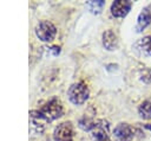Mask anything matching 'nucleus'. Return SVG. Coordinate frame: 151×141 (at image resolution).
<instances>
[{
	"mask_svg": "<svg viewBox=\"0 0 151 141\" xmlns=\"http://www.w3.org/2000/svg\"><path fill=\"white\" fill-rule=\"evenodd\" d=\"M47 121L41 116L39 110H31L29 111V133L33 135L41 134L45 129Z\"/></svg>",
	"mask_w": 151,
	"mask_h": 141,
	"instance_id": "5",
	"label": "nucleus"
},
{
	"mask_svg": "<svg viewBox=\"0 0 151 141\" xmlns=\"http://www.w3.org/2000/svg\"><path fill=\"white\" fill-rule=\"evenodd\" d=\"M151 24V4L145 6L142 12L139 13L138 18H137V24H136V30L137 32H142L143 30H145L149 25Z\"/></svg>",
	"mask_w": 151,
	"mask_h": 141,
	"instance_id": "9",
	"label": "nucleus"
},
{
	"mask_svg": "<svg viewBox=\"0 0 151 141\" xmlns=\"http://www.w3.org/2000/svg\"><path fill=\"white\" fill-rule=\"evenodd\" d=\"M109 124L105 121H96L91 128L93 141H111L107 135Z\"/></svg>",
	"mask_w": 151,
	"mask_h": 141,
	"instance_id": "7",
	"label": "nucleus"
},
{
	"mask_svg": "<svg viewBox=\"0 0 151 141\" xmlns=\"http://www.w3.org/2000/svg\"><path fill=\"white\" fill-rule=\"evenodd\" d=\"M131 7H132V1L129 0L113 1L111 5V13L114 18H124L127 15Z\"/></svg>",
	"mask_w": 151,
	"mask_h": 141,
	"instance_id": "8",
	"label": "nucleus"
},
{
	"mask_svg": "<svg viewBox=\"0 0 151 141\" xmlns=\"http://www.w3.org/2000/svg\"><path fill=\"white\" fill-rule=\"evenodd\" d=\"M145 128H146V129H149V130H151V124H146V126H145Z\"/></svg>",
	"mask_w": 151,
	"mask_h": 141,
	"instance_id": "14",
	"label": "nucleus"
},
{
	"mask_svg": "<svg viewBox=\"0 0 151 141\" xmlns=\"http://www.w3.org/2000/svg\"><path fill=\"white\" fill-rule=\"evenodd\" d=\"M138 114L144 120H151V102L144 101L138 107Z\"/></svg>",
	"mask_w": 151,
	"mask_h": 141,
	"instance_id": "12",
	"label": "nucleus"
},
{
	"mask_svg": "<svg viewBox=\"0 0 151 141\" xmlns=\"http://www.w3.org/2000/svg\"><path fill=\"white\" fill-rule=\"evenodd\" d=\"M103 45L106 50H116L118 47V38L117 34L112 30H107L103 33Z\"/></svg>",
	"mask_w": 151,
	"mask_h": 141,
	"instance_id": "10",
	"label": "nucleus"
},
{
	"mask_svg": "<svg viewBox=\"0 0 151 141\" xmlns=\"http://www.w3.org/2000/svg\"><path fill=\"white\" fill-rule=\"evenodd\" d=\"M54 141H73L74 140V128L71 122H63L54 128L53 132Z\"/></svg>",
	"mask_w": 151,
	"mask_h": 141,
	"instance_id": "4",
	"label": "nucleus"
},
{
	"mask_svg": "<svg viewBox=\"0 0 151 141\" xmlns=\"http://www.w3.org/2000/svg\"><path fill=\"white\" fill-rule=\"evenodd\" d=\"M35 34L42 41H52L57 36V27L51 21L42 20L37 25Z\"/></svg>",
	"mask_w": 151,
	"mask_h": 141,
	"instance_id": "3",
	"label": "nucleus"
},
{
	"mask_svg": "<svg viewBox=\"0 0 151 141\" xmlns=\"http://www.w3.org/2000/svg\"><path fill=\"white\" fill-rule=\"evenodd\" d=\"M67 96H68V100L73 104L80 105L87 101V98L90 96V90L84 82H78V83L72 84L68 88Z\"/></svg>",
	"mask_w": 151,
	"mask_h": 141,
	"instance_id": "2",
	"label": "nucleus"
},
{
	"mask_svg": "<svg viewBox=\"0 0 151 141\" xmlns=\"http://www.w3.org/2000/svg\"><path fill=\"white\" fill-rule=\"evenodd\" d=\"M105 2L103 0H98V1H88L86 4V6L88 7V9L92 12V13H99L103 7H104Z\"/></svg>",
	"mask_w": 151,
	"mask_h": 141,
	"instance_id": "13",
	"label": "nucleus"
},
{
	"mask_svg": "<svg viewBox=\"0 0 151 141\" xmlns=\"http://www.w3.org/2000/svg\"><path fill=\"white\" fill-rule=\"evenodd\" d=\"M134 136V132L131 126L127 123H119L116 126L113 130L114 141H132Z\"/></svg>",
	"mask_w": 151,
	"mask_h": 141,
	"instance_id": "6",
	"label": "nucleus"
},
{
	"mask_svg": "<svg viewBox=\"0 0 151 141\" xmlns=\"http://www.w3.org/2000/svg\"><path fill=\"white\" fill-rule=\"evenodd\" d=\"M134 49L143 56L150 57L151 56V36L143 37L134 44Z\"/></svg>",
	"mask_w": 151,
	"mask_h": 141,
	"instance_id": "11",
	"label": "nucleus"
},
{
	"mask_svg": "<svg viewBox=\"0 0 151 141\" xmlns=\"http://www.w3.org/2000/svg\"><path fill=\"white\" fill-rule=\"evenodd\" d=\"M39 113L41 114V116L47 121V122H52L57 118H59L63 113H64V108L63 104L57 98H52L50 101H47L40 109Z\"/></svg>",
	"mask_w": 151,
	"mask_h": 141,
	"instance_id": "1",
	"label": "nucleus"
}]
</instances>
